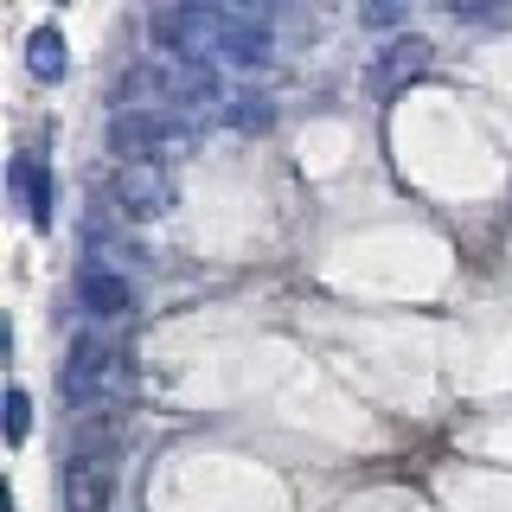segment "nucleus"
I'll list each match as a JSON object with an SVG mask.
<instances>
[{"label": "nucleus", "mask_w": 512, "mask_h": 512, "mask_svg": "<svg viewBox=\"0 0 512 512\" xmlns=\"http://www.w3.org/2000/svg\"><path fill=\"white\" fill-rule=\"evenodd\" d=\"M128 384V365L122 352L103 340V333H77L71 346H64V365H58V391L71 410H109L122 397Z\"/></svg>", "instance_id": "1"}, {"label": "nucleus", "mask_w": 512, "mask_h": 512, "mask_svg": "<svg viewBox=\"0 0 512 512\" xmlns=\"http://www.w3.org/2000/svg\"><path fill=\"white\" fill-rule=\"evenodd\" d=\"M26 64H32V77H39V84H58L64 64H71V58H64V32L58 26H39L26 39Z\"/></svg>", "instance_id": "9"}, {"label": "nucleus", "mask_w": 512, "mask_h": 512, "mask_svg": "<svg viewBox=\"0 0 512 512\" xmlns=\"http://www.w3.org/2000/svg\"><path fill=\"white\" fill-rule=\"evenodd\" d=\"M218 52L231 64H269L276 32H269V20L250 13V7H218Z\"/></svg>", "instance_id": "5"}, {"label": "nucleus", "mask_w": 512, "mask_h": 512, "mask_svg": "<svg viewBox=\"0 0 512 512\" xmlns=\"http://www.w3.org/2000/svg\"><path fill=\"white\" fill-rule=\"evenodd\" d=\"M109 148L122 154V167H160L192 148V122H180L173 109H116Z\"/></svg>", "instance_id": "2"}, {"label": "nucleus", "mask_w": 512, "mask_h": 512, "mask_svg": "<svg viewBox=\"0 0 512 512\" xmlns=\"http://www.w3.org/2000/svg\"><path fill=\"white\" fill-rule=\"evenodd\" d=\"M77 301H84L96 320H122V314H135V288H128L116 269H103V263H90L84 276H77Z\"/></svg>", "instance_id": "7"}, {"label": "nucleus", "mask_w": 512, "mask_h": 512, "mask_svg": "<svg viewBox=\"0 0 512 512\" xmlns=\"http://www.w3.org/2000/svg\"><path fill=\"white\" fill-rule=\"evenodd\" d=\"M429 64H436V45L429 39H391V45L372 52L365 84H372V96H397V90H410L416 77H429Z\"/></svg>", "instance_id": "4"}, {"label": "nucleus", "mask_w": 512, "mask_h": 512, "mask_svg": "<svg viewBox=\"0 0 512 512\" xmlns=\"http://www.w3.org/2000/svg\"><path fill=\"white\" fill-rule=\"evenodd\" d=\"M109 205H116L122 218H160L173 205V186L160 167H116V180H109Z\"/></svg>", "instance_id": "6"}, {"label": "nucleus", "mask_w": 512, "mask_h": 512, "mask_svg": "<svg viewBox=\"0 0 512 512\" xmlns=\"http://www.w3.org/2000/svg\"><path fill=\"white\" fill-rule=\"evenodd\" d=\"M7 180H13V192H20V199H26V212H32V224H39V231H52V205H58V186H52V173H45L39 167V160H13V173H7Z\"/></svg>", "instance_id": "8"}, {"label": "nucleus", "mask_w": 512, "mask_h": 512, "mask_svg": "<svg viewBox=\"0 0 512 512\" xmlns=\"http://www.w3.org/2000/svg\"><path fill=\"white\" fill-rule=\"evenodd\" d=\"M26 429H32V397L13 384L7 391V442H26Z\"/></svg>", "instance_id": "11"}, {"label": "nucleus", "mask_w": 512, "mask_h": 512, "mask_svg": "<svg viewBox=\"0 0 512 512\" xmlns=\"http://www.w3.org/2000/svg\"><path fill=\"white\" fill-rule=\"evenodd\" d=\"M224 116H231V128H244V135H263V128L276 122V96H263V90H237L231 103H224Z\"/></svg>", "instance_id": "10"}, {"label": "nucleus", "mask_w": 512, "mask_h": 512, "mask_svg": "<svg viewBox=\"0 0 512 512\" xmlns=\"http://www.w3.org/2000/svg\"><path fill=\"white\" fill-rule=\"evenodd\" d=\"M109 436L103 423H84L71 461H64V512H109Z\"/></svg>", "instance_id": "3"}]
</instances>
